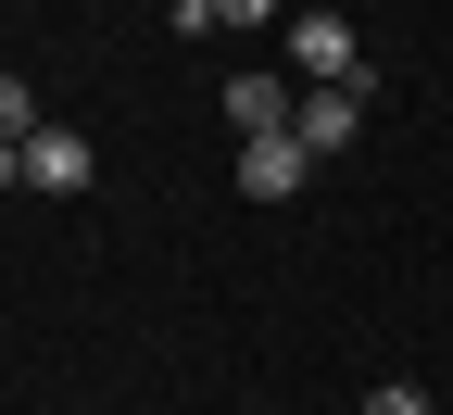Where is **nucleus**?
Masks as SVG:
<instances>
[{
    "instance_id": "obj_1",
    "label": "nucleus",
    "mask_w": 453,
    "mask_h": 415,
    "mask_svg": "<svg viewBox=\"0 0 453 415\" xmlns=\"http://www.w3.org/2000/svg\"><path fill=\"white\" fill-rule=\"evenodd\" d=\"M290 64H303V88H365V50L340 13H290Z\"/></svg>"
},
{
    "instance_id": "obj_2",
    "label": "nucleus",
    "mask_w": 453,
    "mask_h": 415,
    "mask_svg": "<svg viewBox=\"0 0 453 415\" xmlns=\"http://www.w3.org/2000/svg\"><path fill=\"white\" fill-rule=\"evenodd\" d=\"M290 139H303L315 164L353 151V139H365V88H303V101H290Z\"/></svg>"
},
{
    "instance_id": "obj_3",
    "label": "nucleus",
    "mask_w": 453,
    "mask_h": 415,
    "mask_svg": "<svg viewBox=\"0 0 453 415\" xmlns=\"http://www.w3.org/2000/svg\"><path fill=\"white\" fill-rule=\"evenodd\" d=\"M303 176H315V151H303L290 127H277V139H240V189H252V202H290Z\"/></svg>"
},
{
    "instance_id": "obj_4",
    "label": "nucleus",
    "mask_w": 453,
    "mask_h": 415,
    "mask_svg": "<svg viewBox=\"0 0 453 415\" xmlns=\"http://www.w3.org/2000/svg\"><path fill=\"white\" fill-rule=\"evenodd\" d=\"M88 176H101V151H88L76 127H38V139H26V189H88Z\"/></svg>"
},
{
    "instance_id": "obj_5",
    "label": "nucleus",
    "mask_w": 453,
    "mask_h": 415,
    "mask_svg": "<svg viewBox=\"0 0 453 415\" xmlns=\"http://www.w3.org/2000/svg\"><path fill=\"white\" fill-rule=\"evenodd\" d=\"M290 101H303V88H277V76H226V101H214V113H226L240 139H277V127H290Z\"/></svg>"
},
{
    "instance_id": "obj_6",
    "label": "nucleus",
    "mask_w": 453,
    "mask_h": 415,
    "mask_svg": "<svg viewBox=\"0 0 453 415\" xmlns=\"http://www.w3.org/2000/svg\"><path fill=\"white\" fill-rule=\"evenodd\" d=\"M38 127H50V113H38V88H26V76H0V139H13V151H26Z\"/></svg>"
},
{
    "instance_id": "obj_7",
    "label": "nucleus",
    "mask_w": 453,
    "mask_h": 415,
    "mask_svg": "<svg viewBox=\"0 0 453 415\" xmlns=\"http://www.w3.org/2000/svg\"><path fill=\"white\" fill-rule=\"evenodd\" d=\"M365 415H428V390H416V378H378V390H365Z\"/></svg>"
},
{
    "instance_id": "obj_8",
    "label": "nucleus",
    "mask_w": 453,
    "mask_h": 415,
    "mask_svg": "<svg viewBox=\"0 0 453 415\" xmlns=\"http://www.w3.org/2000/svg\"><path fill=\"white\" fill-rule=\"evenodd\" d=\"M214 13H226V26H277V0H214Z\"/></svg>"
},
{
    "instance_id": "obj_9",
    "label": "nucleus",
    "mask_w": 453,
    "mask_h": 415,
    "mask_svg": "<svg viewBox=\"0 0 453 415\" xmlns=\"http://www.w3.org/2000/svg\"><path fill=\"white\" fill-rule=\"evenodd\" d=\"M0 189H26V151H13V139H0Z\"/></svg>"
}]
</instances>
